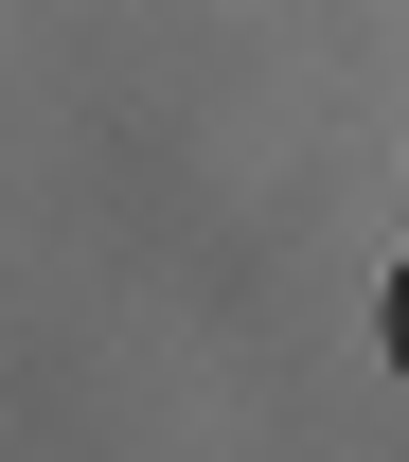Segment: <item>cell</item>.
I'll list each match as a JSON object with an SVG mask.
<instances>
[{"mask_svg":"<svg viewBox=\"0 0 409 462\" xmlns=\"http://www.w3.org/2000/svg\"><path fill=\"white\" fill-rule=\"evenodd\" d=\"M392 374H409V267H392Z\"/></svg>","mask_w":409,"mask_h":462,"instance_id":"1","label":"cell"}]
</instances>
